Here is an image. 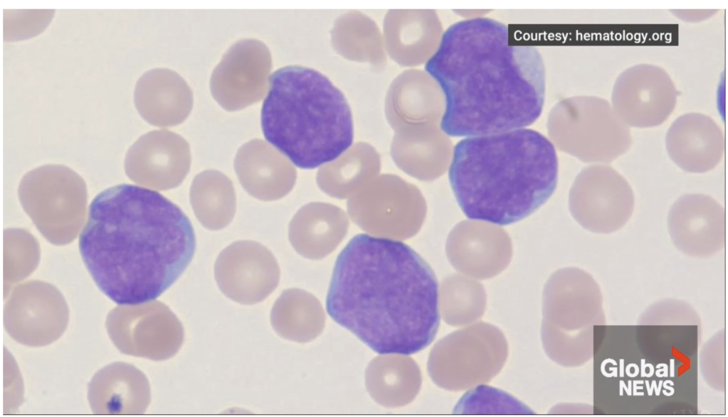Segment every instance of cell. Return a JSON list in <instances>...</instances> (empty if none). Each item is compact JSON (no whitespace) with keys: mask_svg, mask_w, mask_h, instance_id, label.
Listing matches in <instances>:
<instances>
[{"mask_svg":"<svg viewBox=\"0 0 728 417\" xmlns=\"http://www.w3.org/2000/svg\"><path fill=\"white\" fill-rule=\"evenodd\" d=\"M425 69L444 99L441 130L452 137L526 128L541 116L545 70L533 46L511 45L504 23L485 17L452 24Z\"/></svg>","mask_w":728,"mask_h":417,"instance_id":"6da1fadb","label":"cell"},{"mask_svg":"<svg viewBox=\"0 0 728 417\" xmlns=\"http://www.w3.org/2000/svg\"><path fill=\"white\" fill-rule=\"evenodd\" d=\"M438 296L433 269L411 247L359 234L337 258L326 308L376 353L409 355L436 336Z\"/></svg>","mask_w":728,"mask_h":417,"instance_id":"7a4b0ae2","label":"cell"},{"mask_svg":"<svg viewBox=\"0 0 728 417\" xmlns=\"http://www.w3.org/2000/svg\"><path fill=\"white\" fill-rule=\"evenodd\" d=\"M83 262L100 290L118 305L152 301L190 264L192 224L159 193L121 184L95 197L79 237Z\"/></svg>","mask_w":728,"mask_h":417,"instance_id":"3957f363","label":"cell"},{"mask_svg":"<svg viewBox=\"0 0 728 417\" xmlns=\"http://www.w3.org/2000/svg\"><path fill=\"white\" fill-rule=\"evenodd\" d=\"M558 174L553 143L527 128L465 137L454 146L448 169L463 214L500 226L542 206L556 188Z\"/></svg>","mask_w":728,"mask_h":417,"instance_id":"277c9868","label":"cell"},{"mask_svg":"<svg viewBox=\"0 0 728 417\" xmlns=\"http://www.w3.org/2000/svg\"><path fill=\"white\" fill-rule=\"evenodd\" d=\"M260 124L265 140L302 169L334 161L354 139L342 92L321 72L298 65L270 76Z\"/></svg>","mask_w":728,"mask_h":417,"instance_id":"5b68a950","label":"cell"},{"mask_svg":"<svg viewBox=\"0 0 728 417\" xmlns=\"http://www.w3.org/2000/svg\"><path fill=\"white\" fill-rule=\"evenodd\" d=\"M507 357L503 332L492 324L476 322L439 340L430 352L427 369L438 386L463 391L490 381Z\"/></svg>","mask_w":728,"mask_h":417,"instance_id":"8992f818","label":"cell"},{"mask_svg":"<svg viewBox=\"0 0 728 417\" xmlns=\"http://www.w3.org/2000/svg\"><path fill=\"white\" fill-rule=\"evenodd\" d=\"M550 130L566 152L588 163H610L632 143L630 128L610 102L596 96H575L557 103L548 117Z\"/></svg>","mask_w":728,"mask_h":417,"instance_id":"52a82bcc","label":"cell"},{"mask_svg":"<svg viewBox=\"0 0 728 417\" xmlns=\"http://www.w3.org/2000/svg\"><path fill=\"white\" fill-rule=\"evenodd\" d=\"M106 327L121 352L155 361L174 357L184 339L180 320L158 300L115 308L107 316Z\"/></svg>","mask_w":728,"mask_h":417,"instance_id":"ba28073f","label":"cell"},{"mask_svg":"<svg viewBox=\"0 0 728 417\" xmlns=\"http://www.w3.org/2000/svg\"><path fill=\"white\" fill-rule=\"evenodd\" d=\"M677 90L661 67L641 63L624 70L616 78L610 104L627 126L651 128L663 124L675 109Z\"/></svg>","mask_w":728,"mask_h":417,"instance_id":"9c48e42d","label":"cell"},{"mask_svg":"<svg viewBox=\"0 0 728 417\" xmlns=\"http://www.w3.org/2000/svg\"><path fill=\"white\" fill-rule=\"evenodd\" d=\"M571 212L586 229L608 234L623 227L632 215L634 195L627 180L612 167L584 169L571 194Z\"/></svg>","mask_w":728,"mask_h":417,"instance_id":"30bf717a","label":"cell"},{"mask_svg":"<svg viewBox=\"0 0 728 417\" xmlns=\"http://www.w3.org/2000/svg\"><path fill=\"white\" fill-rule=\"evenodd\" d=\"M270 69L271 56L263 42L239 40L213 71L211 94L227 111L243 109L262 99L268 87Z\"/></svg>","mask_w":728,"mask_h":417,"instance_id":"8fae6325","label":"cell"},{"mask_svg":"<svg viewBox=\"0 0 728 417\" xmlns=\"http://www.w3.org/2000/svg\"><path fill=\"white\" fill-rule=\"evenodd\" d=\"M668 224L672 242L687 254L709 255L725 243L724 209L708 195L681 196L669 211Z\"/></svg>","mask_w":728,"mask_h":417,"instance_id":"7c38bea8","label":"cell"},{"mask_svg":"<svg viewBox=\"0 0 728 417\" xmlns=\"http://www.w3.org/2000/svg\"><path fill=\"white\" fill-rule=\"evenodd\" d=\"M215 276L221 292L243 305L265 300L276 288L279 269L264 250H226L218 258Z\"/></svg>","mask_w":728,"mask_h":417,"instance_id":"4fadbf2b","label":"cell"},{"mask_svg":"<svg viewBox=\"0 0 728 417\" xmlns=\"http://www.w3.org/2000/svg\"><path fill=\"white\" fill-rule=\"evenodd\" d=\"M665 145L671 160L690 173L713 169L724 152V137L720 126L708 115L690 112L677 117L669 127Z\"/></svg>","mask_w":728,"mask_h":417,"instance_id":"5bb4252c","label":"cell"},{"mask_svg":"<svg viewBox=\"0 0 728 417\" xmlns=\"http://www.w3.org/2000/svg\"><path fill=\"white\" fill-rule=\"evenodd\" d=\"M134 102L139 115L157 126L178 124L189 115L192 94L186 82L175 72L155 68L137 80Z\"/></svg>","mask_w":728,"mask_h":417,"instance_id":"9a60e30c","label":"cell"},{"mask_svg":"<svg viewBox=\"0 0 728 417\" xmlns=\"http://www.w3.org/2000/svg\"><path fill=\"white\" fill-rule=\"evenodd\" d=\"M88 399L94 413H143L150 401L149 382L133 366L112 364L95 375Z\"/></svg>","mask_w":728,"mask_h":417,"instance_id":"2e32d148","label":"cell"},{"mask_svg":"<svg viewBox=\"0 0 728 417\" xmlns=\"http://www.w3.org/2000/svg\"><path fill=\"white\" fill-rule=\"evenodd\" d=\"M421 372L416 362L401 354H381L365 372L366 388L375 402L386 408L403 406L418 394Z\"/></svg>","mask_w":728,"mask_h":417,"instance_id":"e0dca14e","label":"cell"},{"mask_svg":"<svg viewBox=\"0 0 728 417\" xmlns=\"http://www.w3.org/2000/svg\"><path fill=\"white\" fill-rule=\"evenodd\" d=\"M270 322L280 337L307 342L322 332L325 315L322 304L314 296L300 289H288L275 300Z\"/></svg>","mask_w":728,"mask_h":417,"instance_id":"ac0fdd59","label":"cell"},{"mask_svg":"<svg viewBox=\"0 0 728 417\" xmlns=\"http://www.w3.org/2000/svg\"><path fill=\"white\" fill-rule=\"evenodd\" d=\"M486 303L482 286L465 278L455 277L446 281L439 291L440 315L450 326L476 323L483 315Z\"/></svg>","mask_w":728,"mask_h":417,"instance_id":"d6986e66","label":"cell"},{"mask_svg":"<svg viewBox=\"0 0 728 417\" xmlns=\"http://www.w3.org/2000/svg\"><path fill=\"white\" fill-rule=\"evenodd\" d=\"M453 413L532 414L533 411L509 394L483 384L469 389L458 401Z\"/></svg>","mask_w":728,"mask_h":417,"instance_id":"ffe728a7","label":"cell"},{"mask_svg":"<svg viewBox=\"0 0 728 417\" xmlns=\"http://www.w3.org/2000/svg\"><path fill=\"white\" fill-rule=\"evenodd\" d=\"M656 368H658L655 371V375L658 377H667L668 376V366L667 364H665V363L658 364L656 366Z\"/></svg>","mask_w":728,"mask_h":417,"instance_id":"44dd1931","label":"cell"},{"mask_svg":"<svg viewBox=\"0 0 728 417\" xmlns=\"http://www.w3.org/2000/svg\"><path fill=\"white\" fill-rule=\"evenodd\" d=\"M619 384H620V385H619V391H620L619 394L621 396H623V389L626 391V392L628 396H631L632 395V387H631L632 386V381L631 380H629L628 381V387L626 386V384L624 383V381L623 380H620Z\"/></svg>","mask_w":728,"mask_h":417,"instance_id":"7402d4cb","label":"cell"},{"mask_svg":"<svg viewBox=\"0 0 728 417\" xmlns=\"http://www.w3.org/2000/svg\"><path fill=\"white\" fill-rule=\"evenodd\" d=\"M608 362H611V364H613V365H616V364H617V363H616V360H614V359H610V358H608V359H606L605 360H603V361L602 362V363H601V373L603 374V376H605V377H613V374H612V373H611V374H608V372H606V370H605V366H606V364L607 363H608Z\"/></svg>","mask_w":728,"mask_h":417,"instance_id":"603a6c76","label":"cell"},{"mask_svg":"<svg viewBox=\"0 0 728 417\" xmlns=\"http://www.w3.org/2000/svg\"><path fill=\"white\" fill-rule=\"evenodd\" d=\"M670 376L671 377H675V359H670Z\"/></svg>","mask_w":728,"mask_h":417,"instance_id":"cb8c5ba5","label":"cell"},{"mask_svg":"<svg viewBox=\"0 0 728 417\" xmlns=\"http://www.w3.org/2000/svg\"><path fill=\"white\" fill-rule=\"evenodd\" d=\"M640 362H640V364H641V377H646V374H647V373L645 372V367H646L645 364V359H642L640 360Z\"/></svg>","mask_w":728,"mask_h":417,"instance_id":"d4e9b609","label":"cell"},{"mask_svg":"<svg viewBox=\"0 0 728 417\" xmlns=\"http://www.w3.org/2000/svg\"><path fill=\"white\" fill-rule=\"evenodd\" d=\"M619 362H620V377H624V359H621Z\"/></svg>","mask_w":728,"mask_h":417,"instance_id":"484cf974","label":"cell"},{"mask_svg":"<svg viewBox=\"0 0 728 417\" xmlns=\"http://www.w3.org/2000/svg\"><path fill=\"white\" fill-rule=\"evenodd\" d=\"M645 366L648 367L649 369H650V372H649L648 374H646V377H652L653 375V374L655 373L654 367L651 364H645Z\"/></svg>","mask_w":728,"mask_h":417,"instance_id":"4316f807","label":"cell"},{"mask_svg":"<svg viewBox=\"0 0 728 417\" xmlns=\"http://www.w3.org/2000/svg\"><path fill=\"white\" fill-rule=\"evenodd\" d=\"M645 385H646L648 394L649 396H652L653 395V386L651 385V387H649V382H648V380H645Z\"/></svg>","mask_w":728,"mask_h":417,"instance_id":"83f0119b","label":"cell"},{"mask_svg":"<svg viewBox=\"0 0 728 417\" xmlns=\"http://www.w3.org/2000/svg\"><path fill=\"white\" fill-rule=\"evenodd\" d=\"M662 385L663 386L665 389L669 390L672 395L674 394L675 389H673V387L668 386L666 381L663 382Z\"/></svg>","mask_w":728,"mask_h":417,"instance_id":"f1b7e54d","label":"cell"},{"mask_svg":"<svg viewBox=\"0 0 728 417\" xmlns=\"http://www.w3.org/2000/svg\"><path fill=\"white\" fill-rule=\"evenodd\" d=\"M651 385L653 386V389H655V395L656 396H659L660 393L658 391V387H657V384H656V381L655 380L652 381Z\"/></svg>","mask_w":728,"mask_h":417,"instance_id":"f546056e","label":"cell"},{"mask_svg":"<svg viewBox=\"0 0 728 417\" xmlns=\"http://www.w3.org/2000/svg\"><path fill=\"white\" fill-rule=\"evenodd\" d=\"M633 395L635 396V394L637 392V390L643 389V386H637V384H635L634 383H633Z\"/></svg>","mask_w":728,"mask_h":417,"instance_id":"4dcf8cb0","label":"cell"},{"mask_svg":"<svg viewBox=\"0 0 728 417\" xmlns=\"http://www.w3.org/2000/svg\"><path fill=\"white\" fill-rule=\"evenodd\" d=\"M610 370L612 371L611 373L613 374V376L616 377H617V367H610Z\"/></svg>","mask_w":728,"mask_h":417,"instance_id":"1f68e13d","label":"cell"},{"mask_svg":"<svg viewBox=\"0 0 728 417\" xmlns=\"http://www.w3.org/2000/svg\"><path fill=\"white\" fill-rule=\"evenodd\" d=\"M663 381L662 380H660V381H659V384H658V391H659L660 393V391H661V387H662V384H663Z\"/></svg>","mask_w":728,"mask_h":417,"instance_id":"d6a6232c","label":"cell"}]
</instances>
